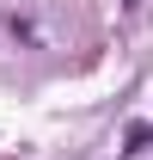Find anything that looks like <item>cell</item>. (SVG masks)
I'll use <instances>...</instances> for the list:
<instances>
[]
</instances>
